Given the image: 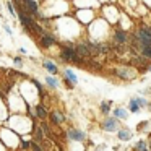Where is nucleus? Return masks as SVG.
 Listing matches in <instances>:
<instances>
[{"instance_id":"1","label":"nucleus","mask_w":151,"mask_h":151,"mask_svg":"<svg viewBox=\"0 0 151 151\" xmlns=\"http://www.w3.org/2000/svg\"><path fill=\"white\" fill-rule=\"evenodd\" d=\"M133 41L135 44L141 47H151V26L148 24H141L133 34Z\"/></svg>"},{"instance_id":"2","label":"nucleus","mask_w":151,"mask_h":151,"mask_svg":"<svg viewBox=\"0 0 151 151\" xmlns=\"http://www.w3.org/2000/svg\"><path fill=\"white\" fill-rule=\"evenodd\" d=\"M60 59H62V62H73L76 65H81L83 63V60L75 52V44H72V42H67L62 46V49H60Z\"/></svg>"},{"instance_id":"3","label":"nucleus","mask_w":151,"mask_h":151,"mask_svg":"<svg viewBox=\"0 0 151 151\" xmlns=\"http://www.w3.org/2000/svg\"><path fill=\"white\" fill-rule=\"evenodd\" d=\"M112 73L122 81H132V80H135L138 76V70L130 65H119L112 70Z\"/></svg>"},{"instance_id":"4","label":"nucleus","mask_w":151,"mask_h":151,"mask_svg":"<svg viewBox=\"0 0 151 151\" xmlns=\"http://www.w3.org/2000/svg\"><path fill=\"white\" fill-rule=\"evenodd\" d=\"M101 128L104 132H107V133H115L120 128V122L115 117H112V115H106L101 122Z\"/></svg>"},{"instance_id":"5","label":"nucleus","mask_w":151,"mask_h":151,"mask_svg":"<svg viewBox=\"0 0 151 151\" xmlns=\"http://www.w3.org/2000/svg\"><path fill=\"white\" fill-rule=\"evenodd\" d=\"M65 137H67V140H70V141H76V143H83V141H86V138H88V135H86V132H83L81 128L70 127L68 130H67Z\"/></svg>"},{"instance_id":"6","label":"nucleus","mask_w":151,"mask_h":151,"mask_svg":"<svg viewBox=\"0 0 151 151\" xmlns=\"http://www.w3.org/2000/svg\"><path fill=\"white\" fill-rule=\"evenodd\" d=\"M63 81H65L67 88L68 89H73L75 88V85L78 83V76L75 75V72L70 68H65L63 70Z\"/></svg>"},{"instance_id":"7","label":"nucleus","mask_w":151,"mask_h":151,"mask_svg":"<svg viewBox=\"0 0 151 151\" xmlns=\"http://www.w3.org/2000/svg\"><path fill=\"white\" fill-rule=\"evenodd\" d=\"M47 119H49L50 124L55 125V127H60V125L65 122V115H63V112L59 111V109H54V111H50L49 115H47Z\"/></svg>"},{"instance_id":"8","label":"nucleus","mask_w":151,"mask_h":151,"mask_svg":"<svg viewBox=\"0 0 151 151\" xmlns=\"http://www.w3.org/2000/svg\"><path fill=\"white\" fill-rule=\"evenodd\" d=\"M115 133H117L119 141H122V143H127V141H130L132 138H133V132H132L128 127H120Z\"/></svg>"},{"instance_id":"9","label":"nucleus","mask_w":151,"mask_h":151,"mask_svg":"<svg viewBox=\"0 0 151 151\" xmlns=\"http://www.w3.org/2000/svg\"><path fill=\"white\" fill-rule=\"evenodd\" d=\"M33 137H34V141L36 143H39V145H46V135H44V132H42V128L39 127V124H36V122H33Z\"/></svg>"},{"instance_id":"10","label":"nucleus","mask_w":151,"mask_h":151,"mask_svg":"<svg viewBox=\"0 0 151 151\" xmlns=\"http://www.w3.org/2000/svg\"><path fill=\"white\" fill-rule=\"evenodd\" d=\"M111 115L112 117H115L119 122H125V120H128V117H130V114H128V111L125 107H115V109H112L111 111Z\"/></svg>"},{"instance_id":"11","label":"nucleus","mask_w":151,"mask_h":151,"mask_svg":"<svg viewBox=\"0 0 151 151\" xmlns=\"http://www.w3.org/2000/svg\"><path fill=\"white\" fill-rule=\"evenodd\" d=\"M57 42V37L54 36L52 33H47V31H44L42 34H41V46L42 47H50V46H54V44Z\"/></svg>"},{"instance_id":"12","label":"nucleus","mask_w":151,"mask_h":151,"mask_svg":"<svg viewBox=\"0 0 151 151\" xmlns=\"http://www.w3.org/2000/svg\"><path fill=\"white\" fill-rule=\"evenodd\" d=\"M33 112H34V117L37 120H46L47 115H49V111H47V107L44 104H36L33 107Z\"/></svg>"},{"instance_id":"13","label":"nucleus","mask_w":151,"mask_h":151,"mask_svg":"<svg viewBox=\"0 0 151 151\" xmlns=\"http://www.w3.org/2000/svg\"><path fill=\"white\" fill-rule=\"evenodd\" d=\"M75 52H76V55H78L81 60H89L91 59V55H89V52H88V47H86L85 42L75 44Z\"/></svg>"},{"instance_id":"14","label":"nucleus","mask_w":151,"mask_h":151,"mask_svg":"<svg viewBox=\"0 0 151 151\" xmlns=\"http://www.w3.org/2000/svg\"><path fill=\"white\" fill-rule=\"evenodd\" d=\"M114 42L125 46V44L128 42V34L125 33L124 29H115V31H114Z\"/></svg>"},{"instance_id":"15","label":"nucleus","mask_w":151,"mask_h":151,"mask_svg":"<svg viewBox=\"0 0 151 151\" xmlns=\"http://www.w3.org/2000/svg\"><path fill=\"white\" fill-rule=\"evenodd\" d=\"M112 104L114 102L111 101V99H104V101L99 102V112H101L102 115H111V111H112Z\"/></svg>"},{"instance_id":"16","label":"nucleus","mask_w":151,"mask_h":151,"mask_svg":"<svg viewBox=\"0 0 151 151\" xmlns=\"http://www.w3.org/2000/svg\"><path fill=\"white\" fill-rule=\"evenodd\" d=\"M42 68L47 70V72H49L52 76H55L57 73H59V67H57L52 60H44V62H42Z\"/></svg>"},{"instance_id":"17","label":"nucleus","mask_w":151,"mask_h":151,"mask_svg":"<svg viewBox=\"0 0 151 151\" xmlns=\"http://www.w3.org/2000/svg\"><path fill=\"white\" fill-rule=\"evenodd\" d=\"M86 47H88V52H89V55H91V59L93 57H96V55H99V42H93V41H86Z\"/></svg>"},{"instance_id":"18","label":"nucleus","mask_w":151,"mask_h":151,"mask_svg":"<svg viewBox=\"0 0 151 151\" xmlns=\"http://www.w3.org/2000/svg\"><path fill=\"white\" fill-rule=\"evenodd\" d=\"M127 111H128V114H140V112H141V107L138 106V102H137V99H135V98H132L130 101H128Z\"/></svg>"},{"instance_id":"19","label":"nucleus","mask_w":151,"mask_h":151,"mask_svg":"<svg viewBox=\"0 0 151 151\" xmlns=\"http://www.w3.org/2000/svg\"><path fill=\"white\" fill-rule=\"evenodd\" d=\"M44 81H46V85L49 86L50 89H59V86H60V81L52 75H47L46 78H44Z\"/></svg>"},{"instance_id":"20","label":"nucleus","mask_w":151,"mask_h":151,"mask_svg":"<svg viewBox=\"0 0 151 151\" xmlns=\"http://www.w3.org/2000/svg\"><path fill=\"white\" fill-rule=\"evenodd\" d=\"M146 148H148L146 140H138L137 143L132 146V151H143V150H146Z\"/></svg>"},{"instance_id":"21","label":"nucleus","mask_w":151,"mask_h":151,"mask_svg":"<svg viewBox=\"0 0 151 151\" xmlns=\"http://www.w3.org/2000/svg\"><path fill=\"white\" fill-rule=\"evenodd\" d=\"M135 99H137L138 106H140V107H141V111L148 107V102H150V99H146V98H145V96H135Z\"/></svg>"},{"instance_id":"22","label":"nucleus","mask_w":151,"mask_h":151,"mask_svg":"<svg viewBox=\"0 0 151 151\" xmlns=\"http://www.w3.org/2000/svg\"><path fill=\"white\" fill-rule=\"evenodd\" d=\"M111 44H107V42H102V44H99V54H109L111 52Z\"/></svg>"},{"instance_id":"23","label":"nucleus","mask_w":151,"mask_h":151,"mask_svg":"<svg viewBox=\"0 0 151 151\" xmlns=\"http://www.w3.org/2000/svg\"><path fill=\"white\" fill-rule=\"evenodd\" d=\"M31 150H33V151H47L42 145L36 143V141H31Z\"/></svg>"},{"instance_id":"24","label":"nucleus","mask_w":151,"mask_h":151,"mask_svg":"<svg viewBox=\"0 0 151 151\" xmlns=\"http://www.w3.org/2000/svg\"><path fill=\"white\" fill-rule=\"evenodd\" d=\"M148 125H150V122H148V120H143V122H140V124H138V127H137V130H138V132H143V130H145V128H146V127H148Z\"/></svg>"},{"instance_id":"25","label":"nucleus","mask_w":151,"mask_h":151,"mask_svg":"<svg viewBox=\"0 0 151 151\" xmlns=\"http://www.w3.org/2000/svg\"><path fill=\"white\" fill-rule=\"evenodd\" d=\"M21 148H23V150H29V148H31V141H28L26 138H21Z\"/></svg>"},{"instance_id":"26","label":"nucleus","mask_w":151,"mask_h":151,"mask_svg":"<svg viewBox=\"0 0 151 151\" xmlns=\"http://www.w3.org/2000/svg\"><path fill=\"white\" fill-rule=\"evenodd\" d=\"M13 63L18 68H21V67H23V59H21V57H13Z\"/></svg>"},{"instance_id":"27","label":"nucleus","mask_w":151,"mask_h":151,"mask_svg":"<svg viewBox=\"0 0 151 151\" xmlns=\"http://www.w3.org/2000/svg\"><path fill=\"white\" fill-rule=\"evenodd\" d=\"M7 7H8V12H10V13H12V15H13V17H15V15H17V12H15L13 5H12L10 2H7Z\"/></svg>"},{"instance_id":"28","label":"nucleus","mask_w":151,"mask_h":151,"mask_svg":"<svg viewBox=\"0 0 151 151\" xmlns=\"http://www.w3.org/2000/svg\"><path fill=\"white\" fill-rule=\"evenodd\" d=\"M106 150V145H99V146L94 148V151H104Z\"/></svg>"},{"instance_id":"29","label":"nucleus","mask_w":151,"mask_h":151,"mask_svg":"<svg viewBox=\"0 0 151 151\" xmlns=\"http://www.w3.org/2000/svg\"><path fill=\"white\" fill-rule=\"evenodd\" d=\"M148 151H151V133H148Z\"/></svg>"},{"instance_id":"30","label":"nucleus","mask_w":151,"mask_h":151,"mask_svg":"<svg viewBox=\"0 0 151 151\" xmlns=\"http://www.w3.org/2000/svg\"><path fill=\"white\" fill-rule=\"evenodd\" d=\"M4 28H5V31H7V33H8V34H12V29H10V26H7V24H5V26H4Z\"/></svg>"},{"instance_id":"31","label":"nucleus","mask_w":151,"mask_h":151,"mask_svg":"<svg viewBox=\"0 0 151 151\" xmlns=\"http://www.w3.org/2000/svg\"><path fill=\"white\" fill-rule=\"evenodd\" d=\"M148 109H150V111H151V101L148 102Z\"/></svg>"},{"instance_id":"32","label":"nucleus","mask_w":151,"mask_h":151,"mask_svg":"<svg viewBox=\"0 0 151 151\" xmlns=\"http://www.w3.org/2000/svg\"><path fill=\"white\" fill-rule=\"evenodd\" d=\"M148 72H151V65H150V67H148Z\"/></svg>"},{"instance_id":"33","label":"nucleus","mask_w":151,"mask_h":151,"mask_svg":"<svg viewBox=\"0 0 151 151\" xmlns=\"http://www.w3.org/2000/svg\"><path fill=\"white\" fill-rule=\"evenodd\" d=\"M143 151H148V148H146V150H143Z\"/></svg>"}]
</instances>
